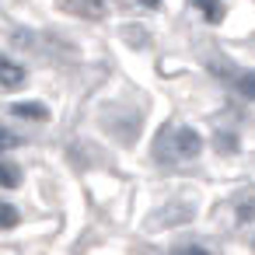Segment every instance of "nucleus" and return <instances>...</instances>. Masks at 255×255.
Listing matches in <instances>:
<instances>
[{
  "instance_id": "nucleus-1",
  "label": "nucleus",
  "mask_w": 255,
  "mask_h": 255,
  "mask_svg": "<svg viewBox=\"0 0 255 255\" xmlns=\"http://www.w3.org/2000/svg\"><path fill=\"white\" fill-rule=\"evenodd\" d=\"M199 147H203V140L189 126H164L157 136V157L161 161H189L199 154Z\"/></svg>"
},
{
  "instance_id": "nucleus-2",
  "label": "nucleus",
  "mask_w": 255,
  "mask_h": 255,
  "mask_svg": "<svg viewBox=\"0 0 255 255\" xmlns=\"http://www.w3.org/2000/svg\"><path fill=\"white\" fill-rule=\"evenodd\" d=\"M25 84V70L14 63V60H4L0 56V88L4 91H18Z\"/></svg>"
},
{
  "instance_id": "nucleus-3",
  "label": "nucleus",
  "mask_w": 255,
  "mask_h": 255,
  "mask_svg": "<svg viewBox=\"0 0 255 255\" xmlns=\"http://www.w3.org/2000/svg\"><path fill=\"white\" fill-rule=\"evenodd\" d=\"M112 0H67V11L81 14V18H102L109 11Z\"/></svg>"
},
{
  "instance_id": "nucleus-4",
  "label": "nucleus",
  "mask_w": 255,
  "mask_h": 255,
  "mask_svg": "<svg viewBox=\"0 0 255 255\" xmlns=\"http://www.w3.org/2000/svg\"><path fill=\"white\" fill-rule=\"evenodd\" d=\"M11 112L21 116V119H35V123H46V119H49V109H46L42 102H21V105H14Z\"/></svg>"
},
{
  "instance_id": "nucleus-5",
  "label": "nucleus",
  "mask_w": 255,
  "mask_h": 255,
  "mask_svg": "<svg viewBox=\"0 0 255 255\" xmlns=\"http://www.w3.org/2000/svg\"><path fill=\"white\" fill-rule=\"evenodd\" d=\"M192 4H196V11H199L210 25H217V21L224 18V4H220V0H192Z\"/></svg>"
},
{
  "instance_id": "nucleus-6",
  "label": "nucleus",
  "mask_w": 255,
  "mask_h": 255,
  "mask_svg": "<svg viewBox=\"0 0 255 255\" xmlns=\"http://www.w3.org/2000/svg\"><path fill=\"white\" fill-rule=\"evenodd\" d=\"M0 185L4 189H18L21 185V168L11 161H0Z\"/></svg>"
},
{
  "instance_id": "nucleus-7",
  "label": "nucleus",
  "mask_w": 255,
  "mask_h": 255,
  "mask_svg": "<svg viewBox=\"0 0 255 255\" xmlns=\"http://www.w3.org/2000/svg\"><path fill=\"white\" fill-rule=\"evenodd\" d=\"M234 217H238L241 224L255 220V196H252V192H248V196H241V199L234 203Z\"/></svg>"
},
{
  "instance_id": "nucleus-8",
  "label": "nucleus",
  "mask_w": 255,
  "mask_h": 255,
  "mask_svg": "<svg viewBox=\"0 0 255 255\" xmlns=\"http://www.w3.org/2000/svg\"><path fill=\"white\" fill-rule=\"evenodd\" d=\"M14 224H18V210L0 199V227H14Z\"/></svg>"
},
{
  "instance_id": "nucleus-9",
  "label": "nucleus",
  "mask_w": 255,
  "mask_h": 255,
  "mask_svg": "<svg viewBox=\"0 0 255 255\" xmlns=\"http://www.w3.org/2000/svg\"><path fill=\"white\" fill-rule=\"evenodd\" d=\"M238 91H241L245 98H255V70H248V74L238 77Z\"/></svg>"
},
{
  "instance_id": "nucleus-10",
  "label": "nucleus",
  "mask_w": 255,
  "mask_h": 255,
  "mask_svg": "<svg viewBox=\"0 0 255 255\" xmlns=\"http://www.w3.org/2000/svg\"><path fill=\"white\" fill-rule=\"evenodd\" d=\"M217 147H220V154H234V150H238V140H234L231 133H220V136H217Z\"/></svg>"
},
{
  "instance_id": "nucleus-11",
  "label": "nucleus",
  "mask_w": 255,
  "mask_h": 255,
  "mask_svg": "<svg viewBox=\"0 0 255 255\" xmlns=\"http://www.w3.org/2000/svg\"><path fill=\"white\" fill-rule=\"evenodd\" d=\"M11 147H18V133H11V129L0 126V150H11Z\"/></svg>"
},
{
  "instance_id": "nucleus-12",
  "label": "nucleus",
  "mask_w": 255,
  "mask_h": 255,
  "mask_svg": "<svg viewBox=\"0 0 255 255\" xmlns=\"http://www.w3.org/2000/svg\"><path fill=\"white\" fill-rule=\"evenodd\" d=\"M171 255H210L203 245H185V248H178V252H171Z\"/></svg>"
},
{
  "instance_id": "nucleus-13",
  "label": "nucleus",
  "mask_w": 255,
  "mask_h": 255,
  "mask_svg": "<svg viewBox=\"0 0 255 255\" xmlns=\"http://www.w3.org/2000/svg\"><path fill=\"white\" fill-rule=\"evenodd\" d=\"M136 4H143V7H150V11H154V7H161V0H136Z\"/></svg>"
}]
</instances>
